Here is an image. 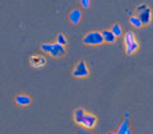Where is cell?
Instances as JSON below:
<instances>
[{
	"mask_svg": "<svg viewBox=\"0 0 153 134\" xmlns=\"http://www.w3.org/2000/svg\"><path fill=\"white\" fill-rule=\"evenodd\" d=\"M56 44H59L61 46H65L66 44H68V38H66V36L63 35V33H59V35L56 36Z\"/></svg>",
	"mask_w": 153,
	"mask_h": 134,
	"instance_id": "cell-15",
	"label": "cell"
},
{
	"mask_svg": "<svg viewBox=\"0 0 153 134\" xmlns=\"http://www.w3.org/2000/svg\"><path fill=\"white\" fill-rule=\"evenodd\" d=\"M117 134H133V130L130 128V121H129V119H125L121 124L120 127L117 129Z\"/></svg>",
	"mask_w": 153,
	"mask_h": 134,
	"instance_id": "cell-10",
	"label": "cell"
},
{
	"mask_svg": "<svg viewBox=\"0 0 153 134\" xmlns=\"http://www.w3.org/2000/svg\"><path fill=\"white\" fill-rule=\"evenodd\" d=\"M135 13H137L135 16L140 19L143 26H147L152 22V10L147 4H144V3L139 4V5L135 8Z\"/></svg>",
	"mask_w": 153,
	"mask_h": 134,
	"instance_id": "cell-3",
	"label": "cell"
},
{
	"mask_svg": "<svg viewBox=\"0 0 153 134\" xmlns=\"http://www.w3.org/2000/svg\"><path fill=\"white\" fill-rule=\"evenodd\" d=\"M76 134H96L92 129H85V128H79L76 130Z\"/></svg>",
	"mask_w": 153,
	"mask_h": 134,
	"instance_id": "cell-16",
	"label": "cell"
},
{
	"mask_svg": "<svg viewBox=\"0 0 153 134\" xmlns=\"http://www.w3.org/2000/svg\"><path fill=\"white\" fill-rule=\"evenodd\" d=\"M71 74H73V77H75V78H87V77H89V68L85 61L80 60L76 63V65L74 66L73 71H71Z\"/></svg>",
	"mask_w": 153,
	"mask_h": 134,
	"instance_id": "cell-5",
	"label": "cell"
},
{
	"mask_svg": "<svg viewBox=\"0 0 153 134\" xmlns=\"http://www.w3.org/2000/svg\"><path fill=\"white\" fill-rule=\"evenodd\" d=\"M85 112H87V111H85L83 107H76L74 110V121L76 124H80V121H82V119H83Z\"/></svg>",
	"mask_w": 153,
	"mask_h": 134,
	"instance_id": "cell-12",
	"label": "cell"
},
{
	"mask_svg": "<svg viewBox=\"0 0 153 134\" xmlns=\"http://www.w3.org/2000/svg\"><path fill=\"white\" fill-rule=\"evenodd\" d=\"M16 103L18 106H28L32 103V98L28 95H17L16 96Z\"/></svg>",
	"mask_w": 153,
	"mask_h": 134,
	"instance_id": "cell-8",
	"label": "cell"
},
{
	"mask_svg": "<svg viewBox=\"0 0 153 134\" xmlns=\"http://www.w3.org/2000/svg\"><path fill=\"white\" fill-rule=\"evenodd\" d=\"M30 64L32 68H36V69H40V68H44V66L47 64V60L45 56L42 55H32L30 57Z\"/></svg>",
	"mask_w": 153,
	"mask_h": 134,
	"instance_id": "cell-7",
	"label": "cell"
},
{
	"mask_svg": "<svg viewBox=\"0 0 153 134\" xmlns=\"http://www.w3.org/2000/svg\"><path fill=\"white\" fill-rule=\"evenodd\" d=\"M106 134H117L116 132H108V133H106Z\"/></svg>",
	"mask_w": 153,
	"mask_h": 134,
	"instance_id": "cell-19",
	"label": "cell"
},
{
	"mask_svg": "<svg viewBox=\"0 0 153 134\" xmlns=\"http://www.w3.org/2000/svg\"><path fill=\"white\" fill-rule=\"evenodd\" d=\"M129 22H130V25L133 27H135V28H142L143 27L140 19L138 18L137 16H130V18H129Z\"/></svg>",
	"mask_w": 153,
	"mask_h": 134,
	"instance_id": "cell-14",
	"label": "cell"
},
{
	"mask_svg": "<svg viewBox=\"0 0 153 134\" xmlns=\"http://www.w3.org/2000/svg\"><path fill=\"white\" fill-rule=\"evenodd\" d=\"M82 42L84 45H88V46H100V45L103 44V38H102L101 32L91 31L83 36Z\"/></svg>",
	"mask_w": 153,
	"mask_h": 134,
	"instance_id": "cell-4",
	"label": "cell"
},
{
	"mask_svg": "<svg viewBox=\"0 0 153 134\" xmlns=\"http://www.w3.org/2000/svg\"><path fill=\"white\" fill-rule=\"evenodd\" d=\"M80 5H82L83 8H89L91 0H80Z\"/></svg>",
	"mask_w": 153,
	"mask_h": 134,
	"instance_id": "cell-17",
	"label": "cell"
},
{
	"mask_svg": "<svg viewBox=\"0 0 153 134\" xmlns=\"http://www.w3.org/2000/svg\"><path fill=\"white\" fill-rule=\"evenodd\" d=\"M80 19H82V10L80 9H73L69 13V21L73 23V25H79Z\"/></svg>",
	"mask_w": 153,
	"mask_h": 134,
	"instance_id": "cell-9",
	"label": "cell"
},
{
	"mask_svg": "<svg viewBox=\"0 0 153 134\" xmlns=\"http://www.w3.org/2000/svg\"><path fill=\"white\" fill-rule=\"evenodd\" d=\"M124 116H125V119H129V118H130V114H129V112H125V114H124Z\"/></svg>",
	"mask_w": 153,
	"mask_h": 134,
	"instance_id": "cell-18",
	"label": "cell"
},
{
	"mask_svg": "<svg viewBox=\"0 0 153 134\" xmlns=\"http://www.w3.org/2000/svg\"><path fill=\"white\" fill-rule=\"evenodd\" d=\"M41 51L46 52L52 57H63L66 55V49L64 46H61L59 44H49V42H45V44L41 45Z\"/></svg>",
	"mask_w": 153,
	"mask_h": 134,
	"instance_id": "cell-2",
	"label": "cell"
},
{
	"mask_svg": "<svg viewBox=\"0 0 153 134\" xmlns=\"http://www.w3.org/2000/svg\"><path fill=\"white\" fill-rule=\"evenodd\" d=\"M124 46H125V52L126 55H133L139 50V41L133 31H128L124 35Z\"/></svg>",
	"mask_w": 153,
	"mask_h": 134,
	"instance_id": "cell-1",
	"label": "cell"
},
{
	"mask_svg": "<svg viewBox=\"0 0 153 134\" xmlns=\"http://www.w3.org/2000/svg\"><path fill=\"white\" fill-rule=\"evenodd\" d=\"M97 121H98V119H97V116H96L94 114L85 112L79 125L82 128H85V129H93L96 125H97Z\"/></svg>",
	"mask_w": 153,
	"mask_h": 134,
	"instance_id": "cell-6",
	"label": "cell"
},
{
	"mask_svg": "<svg viewBox=\"0 0 153 134\" xmlns=\"http://www.w3.org/2000/svg\"><path fill=\"white\" fill-rule=\"evenodd\" d=\"M111 31L114 35H115V37H120L121 35H123V28H121V26L119 25V23H114L112 25V27H111Z\"/></svg>",
	"mask_w": 153,
	"mask_h": 134,
	"instance_id": "cell-13",
	"label": "cell"
},
{
	"mask_svg": "<svg viewBox=\"0 0 153 134\" xmlns=\"http://www.w3.org/2000/svg\"><path fill=\"white\" fill-rule=\"evenodd\" d=\"M101 35H102V38H103V42H107V44H114V42L116 41V37H115V35L110 30L102 31Z\"/></svg>",
	"mask_w": 153,
	"mask_h": 134,
	"instance_id": "cell-11",
	"label": "cell"
}]
</instances>
